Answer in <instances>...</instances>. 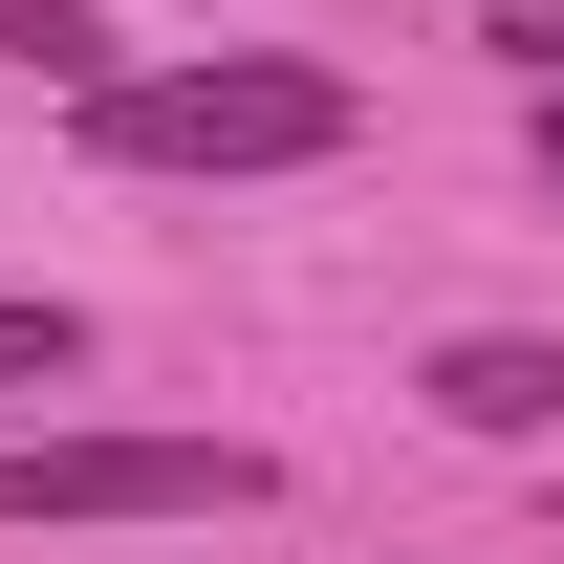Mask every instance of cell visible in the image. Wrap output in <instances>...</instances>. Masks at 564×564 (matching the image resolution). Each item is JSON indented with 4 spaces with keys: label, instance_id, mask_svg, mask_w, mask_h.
<instances>
[{
    "label": "cell",
    "instance_id": "6da1fadb",
    "mask_svg": "<svg viewBox=\"0 0 564 564\" xmlns=\"http://www.w3.org/2000/svg\"><path fill=\"white\" fill-rule=\"evenodd\" d=\"M87 152L109 174H326L348 152V66H304V44L131 66V87H87Z\"/></svg>",
    "mask_w": 564,
    "mask_h": 564
},
{
    "label": "cell",
    "instance_id": "7a4b0ae2",
    "mask_svg": "<svg viewBox=\"0 0 564 564\" xmlns=\"http://www.w3.org/2000/svg\"><path fill=\"white\" fill-rule=\"evenodd\" d=\"M261 434H0V521H261Z\"/></svg>",
    "mask_w": 564,
    "mask_h": 564
},
{
    "label": "cell",
    "instance_id": "3957f363",
    "mask_svg": "<svg viewBox=\"0 0 564 564\" xmlns=\"http://www.w3.org/2000/svg\"><path fill=\"white\" fill-rule=\"evenodd\" d=\"M413 391H434L456 434H499V456H564V348H543V326H456Z\"/></svg>",
    "mask_w": 564,
    "mask_h": 564
},
{
    "label": "cell",
    "instance_id": "277c9868",
    "mask_svg": "<svg viewBox=\"0 0 564 564\" xmlns=\"http://www.w3.org/2000/svg\"><path fill=\"white\" fill-rule=\"evenodd\" d=\"M0 66H44V87H131V44H109L87 0H0Z\"/></svg>",
    "mask_w": 564,
    "mask_h": 564
},
{
    "label": "cell",
    "instance_id": "5b68a950",
    "mask_svg": "<svg viewBox=\"0 0 564 564\" xmlns=\"http://www.w3.org/2000/svg\"><path fill=\"white\" fill-rule=\"evenodd\" d=\"M0 391H87V304L22 282V304H0Z\"/></svg>",
    "mask_w": 564,
    "mask_h": 564
},
{
    "label": "cell",
    "instance_id": "8992f818",
    "mask_svg": "<svg viewBox=\"0 0 564 564\" xmlns=\"http://www.w3.org/2000/svg\"><path fill=\"white\" fill-rule=\"evenodd\" d=\"M478 44H499V66H521V87H564V0H499Z\"/></svg>",
    "mask_w": 564,
    "mask_h": 564
},
{
    "label": "cell",
    "instance_id": "52a82bcc",
    "mask_svg": "<svg viewBox=\"0 0 564 564\" xmlns=\"http://www.w3.org/2000/svg\"><path fill=\"white\" fill-rule=\"evenodd\" d=\"M543 196H564V87H543Z\"/></svg>",
    "mask_w": 564,
    "mask_h": 564
}]
</instances>
